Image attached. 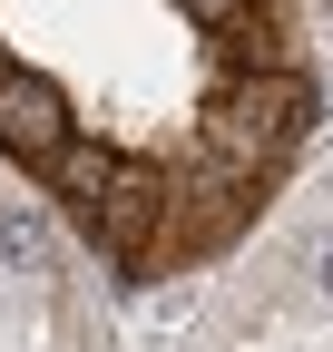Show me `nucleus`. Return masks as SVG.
<instances>
[{
	"label": "nucleus",
	"instance_id": "obj_1",
	"mask_svg": "<svg viewBox=\"0 0 333 352\" xmlns=\"http://www.w3.org/2000/svg\"><path fill=\"white\" fill-rule=\"evenodd\" d=\"M304 127H314V88L294 69H245V78H226L216 98H206V147L226 166H245V176L275 166Z\"/></svg>",
	"mask_w": 333,
	"mask_h": 352
},
{
	"label": "nucleus",
	"instance_id": "obj_2",
	"mask_svg": "<svg viewBox=\"0 0 333 352\" xmlns=\"http://www.w3.org/2000/svg\"><path fill=\"white\" fill-rule=\"evenodd\" d=\"M78 226H89V245H98V254L138 264V254H147V235L166 226V176H157L147 157H118V166H108V186L78 206Z\"/></svg>",
	"mask_w": 333,
	"mask_h": 352
},
{
	"label": "nucleus",
	"instance_id": "obj_3",
	"mask_svg": "<svg viewBox=\"0 0 333 352\" xmlns=\"http://www.w3.org/2000/svg\"><path fill=\"white\" fill-rule=\"evenodd\" d=\"M69 138H78V127H69V98H59V78H39V69H10V78H0V157H20V166H50Z\"/></svg>",
	"mask_w": 333,
	"mask_h": 352
},
{
	"label": "nucleus",
	"instance_id": "obj_4",
	"mask_svg": "<svg viewBox=\"0 0 333 352\" xmlns=\"http://www.w3.org/2000/svg\"><path fill=\"white\" fill-rule=\"evenodd\" d=\"M108 166H118V147H98V138H69V147L50 157V186H59V206L78 215V206L108 186Z\"/></svg>",
	"mask_w": 333,
	"mask_h": 352
},
{
	"label": "nucleus",
	"instance_id": "obj_5",
	"mask_svg": "<svg viewBox=\"0 0 333 352\" xmlns=\"http://www.w3.org/2000/svg\"><path fill=\"white\" fill-rule=\"evenodd\" d=\"M0 254L39 274V264H50V215H39V206H10V215H0Z\"/></svg>",
	"mask_w": 333,
	"mask_h": 352
},
{
	"label": "nucleus",
	"instance_id": "obj_6",
	"mask_svg": "<svg viewBox=\"0 0 333 352\" xmlns=\"http://www.w3.org/2000/svg\"><path fill=\"white\" fill-rule=\"evenodd\" d=\"M186 20H206V30H245V20H255V0H186Z\"/></svg>",
	"mask_w": 333,
	"mask_h": 352
},
{
	"label": "nucleus",
	"instance_id": "obj_7",
	"mask_svg": "<svg viewBox=\"0 0 333 352\" xmlns=\"http://www.w3.org/2000/svg\"><path fill=\"white\" fill-rule=\"evenodd\" d=\"M314 284H323V294H333V235H323V245H314Z\"/></svg>",
	"mask_w": 333,
	"mask_h": 352
},
{
	"label": "nucleus",
	"instance_id": "obj_8",
	"mask_svg": "<svg viewBox=\"0 0 333 352\" xmlns=\"http://www.w3.org/2000/svg\"><path fill=\"white\" fill-rule=\"evenodd\" d=\"M0 78H10V50H0Z\"/></svg>",
	"mask_w": 333,
	"mask_h": 352
}]
</instances>
